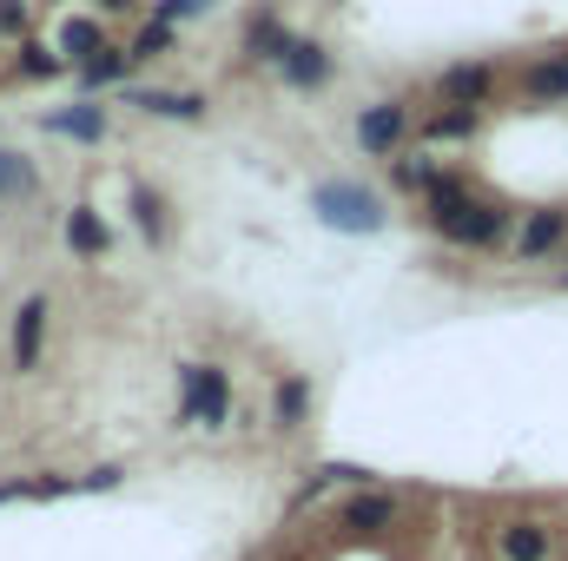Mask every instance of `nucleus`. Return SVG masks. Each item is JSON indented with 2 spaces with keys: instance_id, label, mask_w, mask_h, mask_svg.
I'll use <instances>...</instances> for the list:
<instances>
[{
  "instance_id": "1",
  "label": "nucleus",
  "mask_w": 568,
  "mask_h": 561,
  "mask_svg": "<svg viewBox=\"0 0 568 561\" xmlns=\"http://www.w3.org/2000/svg\"><path fill=\"white\" fill-rule=\"evenodd\" d=\"M311 212H317V225H331V232H384V198L377 192H364V185H351V178H324L317 192H311Z\"/></svg>"
},
{
  "instance_id": "2",
  "label": "nucleus",
  "mask_w": 568,
  "mask_h": 561,
  "mask_svg": "<svg viewBox=\"0 0 568 561\" xmlns=\"http://www.w3.org/2000/svg\"><path fill=\"white\" fill-rule=\"evenodd\" d=\"M232 417V377L219 364H179V422L225 429Z\"/></svg>"
},
{
  "instance_id": "3",
  "label": "nucleus",
  "mask_w": 568,
  "mask_h": 561,
  "mask_svg": "<svg viewBox=\"0 0 568 561\" xmlns=\"http://www.w3.org/2000/svg\"><path fill=\"white\" fill-rule=\"evenodd\" d=\"M404 133H410L404 100H377V106H364V113H357V145H364V152H397Z\"/></svg>"
},
{
  "instance_id": "4",
  "label": "nucleus",
  "mask_w": 568,
  "mask_h": 561,
  "mask_svg": "<svg viewBox=\"0 0 568 561\" xmlns=\"http://www.w3.org/2000/svg\"><path fill=\"white\" fill-rule=\"evenodd\" d=\"M126 106H140L145 120H205V93H159V86H140V93H126Z\"/></svg>"
},
{
  "instance_id": "5",
  "label": "nucleus",
  "mask_w": 568,
  "mask_h": 561,
  "mask_svg": "<svg viewBox=\"0 0 568 561\" xmlns=\"http://www.w3.org/2000/svg\"><path fill=\"white\" fill-rule=\"evenodd\" d=\"M40 337H47V297H27L20 317H13V370L40 364Z\"/></svg>"
},
{
  "instance_id": "6",
  "label": "nucleus",
  "mask_w": 568,
  "mask_h": 561,
  "mask_svg": "<svg viewBox=\"0 0 568 561\" xmlns=\"http://www.w3.org/2000/svg\"><path fill=\"white\" fill-rule=\"evenodd\" d=\"M278 73L291 86H324V80H331V53H324L317 40H291V53H284Z\"/></svg>"
},
{
  "instance_id": "7",
  "label": "nucleus",
  "mask_w": 568,
  "mask_h": 561,
  "mask_svg": "<svg viewBox=\"0 0 568 561\" xmlns=\"http://www.w3.org/2000/svg\"><path fill=\"white\" fill-rule=\"evenodd\" d=\"M53 47H60V53H67V60L80 67V60H93V53H100L106 40H100V20H93V13H73V20H60Z\"/></svg>"
},
{
  "instance_id": "8",
  "label": "nucleus",
  "mask_w": 568,
  "mask_h": 561,
  "mask_svg": "<svg viewBox=\"0 0 568 561\" xmlns=\"http://www.w3.org/2000/svg\"><path fill=\"white\" fill-rule=\"evenodd\" d=\"M67 252H73V258H100V252H106V225H100L93 205H73V212H67Z\"/></svg>"
},
{
  "instance_id": "9",
  "label": "nucleus",
  "mask_w": 568,
  "mask_h": 561,
  "mask_svg": "<svg viewBox=\"0 0 568 561\" xmlns=\"http://www.w3.org/2000/svg\"><path fill=\"white\" fill-rule=\"evenodd\" d=\"M496 549H503V561H549V529L542 522H509L496 536Z\"/></svg>"
},
{
  "instance_id": "10",
  "label": "nucleus",
  "mask_w": 568,
  "mask_h": 561,
  "mask_svg": "<svg viewBox=\"0 0 568 561\" xmlns=\"http://www.w3.org/2000/svg\"><path fill=\"white\" fill-rule=\"evenodd\" d=\"M489 86H496V73H489V67H449V73H443L449 106H483V100H489Z\"/></svg>"
},
{
  "instance_id": "11",
  "label": "nucleus",
  "mask_w": 568,
  "mask_h": 561,
  "mask_svg": "<svg viewBox=\"0 0 568 561\" xmlns=\"http://www.w3.org/2000/svg\"><path fill=\"white\" fill-rule=\"evenodd\" d=\"M47 133H67V140L100 145L106 140V113H100V106H67V113H47Z\"/></svg>"
},
{
  "instance_id": "12",
  "label": "nucleus",
  "mask_w": 568,
  "mask_h": 561,
  "mask_svg": "<svg viewBox=\"0 0 568 561\" xmlns=\"http://www.w3.org/2000/svg\"><path fill=\"white\" fill-rule=\"evenodd\" d=\"M562 232H568V212H536V218L523 225V245H516V252L536 265L542 252H556V245H562Z\"/></svg>"
},
{
  "instance_id": "13",
  "label": "nucleus",
  "mask_w": 568,
  "mask_h": 561,
  "mask_svg": "<svg viewBox=\"0 0 568 561\" xmlns=\"http://www.w3.org/2000/svg\"><path fill=\"white\" fill-rule=\"evenodd\" d=\"M245 40H252V53H258V60H272V67H284V53H291V40H297V33L284 27L278 13H258Z\"/></svg>"
},
{
  "instance_id": "14",
  "label": "nucleus",
  "mask_w": 568,
  "mask_h": 561,
  "mask_svg": "<svg viewBox=\"0 0 568 561\" xmlns=\"http://www.w3.org/2000/svg\"><path fill=\"white\" fill-rule=\"evenodd\" d=\"M126 67H133V53L100 47L93 60H80V86H120V80H126Z\"/></svg>"
},
{
  "instance_id": "15",
  "label": "nucleus",
  "mask_w": 568,
  "mask_h": 561,
  "mask_svg": "<svg viewBox=\"0 0 568 561\" xmlns=\"http://www.w3.org/2000/svg\"><path fill=\"white\" fill-rule=\"evenodd\" d=\"M390 522H397V502L390 496H357L344 509V529H390Z\"/></svg>"
},
{
  "instance_id": "16",
  "label": "nucleus",
  "mask_w": 568,
  "mask_h": 561,
  "mask_svg": "<svg viewBox=\"0 0 568 561\" xmlns=\"http://www.w3.org/2000/svg\"><path fill=\"white\" fill-rule=\"evenodd\" d=\"M20 73H27V80H53V73H67V53H60V47L27 40V47H20Z\"/></svg>"
},
{
  "instance_id": "17",
  "label": "nucleus",
  "mask_w": 568,
  "mask_h": 561,
  "mask_svg": "<svg viewBox=\"0 0 568 561\" xmlns=\"http://www.w3.org/2000/svg\"><path fill=\"white\" fill-rule=\"evenodd\" d=\"M469 133H476V106H449V113H436V120H429L424 126V140H469Z\"/></svg>"
},
{
  "instance_id": "18",
  "label": "nucleus",
  "mask_w": 568,
  "mask_h": 561,
  "mask_svg": "<svg viewBox=\"0 0 568 561\" xmlns=\"http://www.w3.org/2000/svg\"><path fill=\"white\" fill-rule=\"evenodd\" d=\"M529 93H536V100H568V60L529 67Z\"/></svg>"
},
{
  "instance_id": "19",
  "label": "nucleus",
  "mask_w": 568,
  "mask_h": 561,
  "mask_svg": "<svg viewBox=\"0 0 568 561\" xmlns=\"http://www.w3.org/2000/svg\"><path fill=\"white\" fill-rule=\"evenodd\" d=\"M27 192H33V165L20 152H0V205L7 198H27Z\"/></svg>"
},
{
  "instance_id": "20",
  "label": "nucleus",
  "mask_w": 568,
  "mask_h": 561,
  "mask_svg": "<svg viewBox=\"0 0 568 561\" xmlns=\"http://www.w3.org/2000/svg\"><path fill=\"white\" fill-rule=\"evenodd\" d=\"M304 404H311V384L304 377H284L278 384V429H297L304 422Z\"/></svg>"
},
{
  "instance_id": "21",
  "label": "nucleus",
  "mask_w": 568,
  "mask_h": 561,
  "mask_svg": "<svg viewBox=\"0 0 568 561\" xmlns=\"http://www.w3.org/2000/svg\"><path fill=\"white\" fill-rule=\"evenodd\" d=\"M165 47H172V27H165V20H152V27H145V33L133 40V47H126V53H133V60H159Z\"/></svg>"
},
{
  "instance_id": "22",
  "label": "nucleus",
  "mask_w": 568,
  "mask_h": 561,
  "mask_svg": "<svg viewBox=\"0 0 568 561\" xmlns=\"http://www.w3.org/2000/svg\"><path fill=\"white\" fill-rule=\"evenodd\" d=\"M212 7H219V0H152V20L172 27V20H192V13H212Z\"/></svg>"
},
{
  "instance_id": "23",
  "label": "nucleus",
  "mask_w": 568,
  "mask_h": 561,
  "mask_svg": "<svg viewBox=\"0 0 568 561\" xmlns=\"http://www.w3.org/2000/svg\"><path fill=\"white\" fill-rule=\"evenodd\" d=\"M27 27V13H20V0H0V40H13Z\"/></svg>"
},
{
  "instance_id": "24",
  "label": "nucleus",
  "mask_w": 568,
  "mask_h": 561,
  "mask_svg": "<svg viewBox=\"0 0 568 561\" xmlns=\"http://www.w3.org/2000/svg\"><path fill=\"white\" fill-rule=\"evenodd\" d=\"M133 212H140V232H159V205L145 192H133Z\"/></svg>"
},
{
  "instance_id": "25",
  "label": "nucleus",
  "mask_w": 568,
  "mask_h": 561,
  "mask_svg": "<svg viewBox=\"0 0 568 561\" xmlns=\"http://www.w3.org/2000/svg\"><path fill=\"white\" fill-rule=\"evenodd\" d=\"M80 489H120V469H113V462H106V469H93V476H87V482H80Z\"/></svg>"
},
{
  "instance_id": "26",
  "label": "nucleus",
  "mask_w": 568,
  "mask_h": 561,
  "mask_svg": "<svg viewBox=\"0 0 568 561\" xmlns=\"http://www.w3.org/2000/svg\"><path fill=\"white\" fill-rule=\"evenodd\" d=\"M100 7H106V13H120V7H133V0H100Z\"/></svg>"
}]
</instances>
